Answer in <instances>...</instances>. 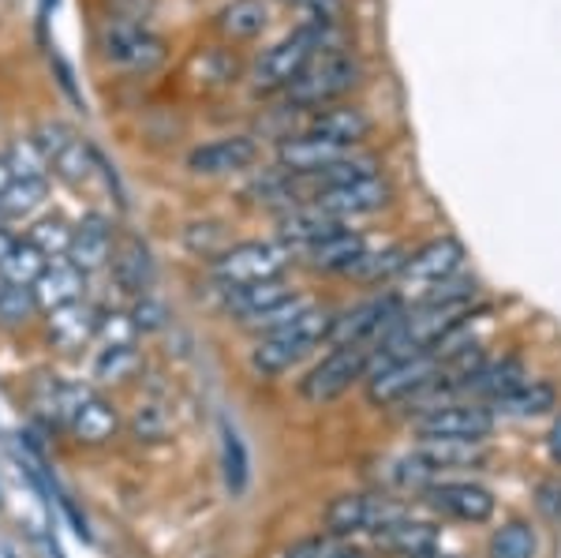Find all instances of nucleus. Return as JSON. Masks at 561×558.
Returning a JSON list of instances; mask_svg holds the SVG:
<instances>
[{
  "label": "nucleus",
  "instance_id": "obj_22",
  "mask_svg": "<svg viewBox=\"0 0 561 558\" xmlns=\"http://www.w3.org/2000/svg\"><path fill=\"white\" fill-rule=\"evenodd\" d=\"M108 274H113L116 289H121L124 296H131V300L153 293V282H158V263H153V251H150L147 240H139L135 232L121 237Z\"/></svg>",
  "mask_w": 561,
  "mask_h": 558
},
{
  "label": "nucleus",
  "instance_id": "obj_47",
  "mask_svg": "<svg viewBox=\"0 0 561 558\" xmlns=\"http://www.w3.org/2000/svg\"><path fill=\"white\" fill-rule=\"evenodd\" d=\"M547 454H550V462L561 469V412H558L554 424H550V431H547Z\"/></svg>",
  "mask_w": 561,
  "mask_h": 558
},
{
  "label": "nucleus",
  "instance_id": "obj_35",
  "mask_svg": "<svg viewBox=\"0 0 561 558\" xmlns=\"http://www.w3.org/2000/svg\"><path fill=\"white\" fill-rule=\"evenodd\" d=\"M221 469H225L229 491L240 499L251 483V457H248V446H243L240 431L232 428L229 420H221Z\"/></svg>",
  "mask_w": 561,
  "mask_h": 558
},
{
  "label": "nucleus",
  "instance_id": "obj_51",
  "mask_svg": "<svg viewBox=\"0 0 561 558\" xmlns=\"http://www.w3.org/2000/svg\"><path fill=\"white\" fill-rule=\"evenodd\" d=\"M0 510H4V491H0Z\"/></svg>",
  "mask_w": 561,
  "mask_h": 558
},
{
  "label": "nucleus",
  "instance_id": "obj_44",
  "mask_svg": "<svg viewBox=\"0 0 561 558\" xmlns=\"http://www.w3.org/2000/svg\"><path fill=\"white\" fill-rule=\"evenodd\" d=\"M131 319H135V327H139V334L147 338V334H161V330L169 327V308H165V300H158L153 293H147V296H139V300L131 304Z\"/></svg>",
  "mask_w": 561,
  "mask_h": 558
},
{
  "label": "nucleus",
  "instance_id": "obj_1",
  "mask_svg": "<svg viewBox=\"0 0 561 558\" xmlns=\"http://www.w3.org/2000/svg\"><path fill=\"white\" fill-rule=\"evenodd\" d=\"M333 308L325 304H314L311 311L300 315L293 327L274 330V334L251 338L248 349V367L259 375V379H280V375L296 372L300 364H307L319 349H325L333 330Z\"/></svg>",
  "mask_w": 561,
  "mask_h": 558
},
{
  "label": "nucleus",
  "instance_id": "obj_36",
  "mask_svg": "<svg viewBox=\"0 0 561 558\" xmlns=\"http://www.w3.org/2000/svg\"><path fill=\"white\" fill-rule=\"evenodd\" d=\"M280 558H370L364 547H356L352 539L345 536H333V533H311V536H300L296 544H288Z\"/></svg>",
  "mask_w": 561,
  "mask_h": 558
},
{
  "label": "nucleus",
  "instance_id": "obj_4",
  "mask_svg": "<svg viewBox=\"0 0 561 558\" xmlns=\"http://www.w3.org/2000/svg\"><path fill=\"white\" fill-rule=\"evenodd\" d=\"M98 53L108 68L124 76H150L165 65L169 42L139 20H105L98 26Z\"/></svg>",
  "mask_w": 561,
  "mask_h": 558
},
{
  "label": "nucleus",
  "instance_id": "obj_28",
  "mask_svg": "<svg viewBox=\"0 0 561 558\" xmlns=\"http://www.w3.org/2000/svg\"><path fill=\"white\" fill-rule=\"evenodd\" d=\"M293 293V285L285 277L277 282H259V285H240V289H221V315L229 322L243 327L248 319H255L259 311H266L270 304H277L280 296Z\"/></svg>",
  "mask_w": 561,
  "mask_h": 558
},
{
  "label": "nucleus",
  "instance_id": "obj_15",
  "mask_svg": "<svg viewBox=\"0 0 561 558\" xmlns=\"http://www.w3.org/2000/svg\"><path fill=\"white\" fill-rule=\"evenodd\" d=\"M259 161V143L251 135H221V139L198 143V147L187 150V173L203 176V180H221V176H237L255 169Z\"/></svg>",
  "mask_w": 561,
  "mask_h": 558
},
{
  "label": "nucleus",
  "instance_id": "obj_33",
  "mask_svg": "<svg viewBox=\"0 0 561 558\" xmlns=\"http://www.w3.org/2000/svg\"><path fill=\"white\" fill-rule=\"evenodd\" d=\"M314 296L311 293H300V289H293L288 296H280L277 304H270L266 311H259L255 319H248L243 322V334H251V338H262V334H274V330H285V327H293L300 315H307L314 308Z\"/></svg>",
  "mask_w": 561,
  "mask_h": 558
},
{
  "label": "nucleus",
  "instance_id": "obj_19",
  "mask_svg": "<svg viewBox=\"0 0 561 558\" xmlns=\"http://www.w3.org/2000/svg\"><path fill=\"white\" fill-rule=\"evenodd\" d=\"M124 431V417L121 409L113 405V398H105L102 390L94 386V394L79 405L76 417L68 420V431L65 435L71 439L76 446H87V449H102L108 443H116Z\"/></svg>",
  "mask_w": 561,
  "mask_h": 558
},
{
  "label": "nucleus",
  "instance_id": "obj_30",
  "mask_svg": "<svg viewBox=\"0 0 561 558\" xmlns=\"http://www.w3.org/2000/svg\"><path fill=\"white\" fill-rule=\"evenodd\" d=\"M142 372V349L139 345H102L90 356V383L102 386H128Z\"/></svg>",
  "mask_w": 561,
  "mask_h": 558
},
{
  "label": "nucleus",
  "instance_id": "obj_25",
  "mask_svg": "<svg viewBox=\"0 0 561 558\" xmlns=\"http://www.w3.org/2000/svg\"><path fill=\"white\" fill-rule=\"evenodd\" d=\"M87 282L90 277L79 270L71 259H49L45 274L34 282V300H38L42 315L53 311V308H65V304H76L87 296Z\"/></svg>",
  "mask_w": 561,
  "mask_h": 558
},
{
  "label": "nucleus",
  "instance_id": "obj_14",
  "mask_svg": "<svg viewBox=\"0 0 561 558\" xmlns=\"http://www.w3.org/2000/svg\"><path fill=\"white\" fill-rule=\"evenodd\" d=\"M420 502L434 517H449L460 525H486L497 510L491 488L476 480H434L427 491H420Z\"/></svg>",
  "mask_w": 561,
  "mask_h": 558
},
{
  "label": "nucleus",
  "instance_id": "obj_3",
  "mask_svg": "<svg viewBox=\"0 0 561 558\" xmlns=\"http://www.w3.org/2000/svg\"><path fill=\"white\" fill-rule=\"evenodd\" d=\"M359 83H364V65H359L356 53L333 49L314 57L300 71V79L285 90V102L293 105V113H319L330 110V105H341Z\"/></svg>",
  "mask_w": 561,
  "mask_h": 558
},
{
  "label": "nucleus",
  "instance_id": "obj_16",
  "mask_svg": "<svg viewBox=\"0 0 561 558\" xmlns=\"http://www.w3.org/2000/svg\"><path fill=\"white\" fill-rule=\"evenodd\" d=\"M98 304L83 296L76 304H65V308H53L42 315V334L45 345L60 356H79L83 349L94 345V330H98Z\"/></svg>",
  "mask_w": 561,
  "mask_h": 558
},
{
  "label": "nucleus",
  "instance_id": "obj_9",
  "mask_svg": "<svg viewBox=\"0 0 561 558\" xmlns=\"http://www.w3.org/2000/svg\"><path fill=\"white\" fill-rule=\"evenodd\" d=\"M438 375H446V367H442V360L434 353L386 360V364H375V372L367 375L364 394L375 409H393V405H409Z\"/></svg>",
  "mask_w": 561,
  "mask_h": 558
},
{
  "label": "nucleus",
  "instance_id": "obj_5",
  "mask_svg": "<svg viewBox=\"0 0 561 558\" xmlns=\"http://www.w3.org/2000/svg\"><path fill=\"white\" fill-rule=\"evenodd\" d=\"M293 263L296 255L280 240H240L229 251H221L206 270H210L217 289H240V285L277 282Z\"/></svg>",
  "mask_w": 561,
  "mask_h": 558
},
{
  "label": "nucleus",
  "instance_id": "obj_10",
  "mask_svg": "<svg viewBox=\"0 0 561 558\" xmlns=\"http://www.w3.org/2000/svg\"><path fill=\"white\" fill-rule=\"evenodd\" d=\"M409 308L401 293H375L367 300L352 304V308L333 315V330H330V341L325 349H341V345H370L375 349L378 341L389 334L397 319Z\"/></svg>",
  "mask_w": 561,
  "mask_h": 558
},
{
  "label": "nucleus",
  "instance_id": "obj_42",
  "mask_svg": "<svg viewBox=\"0 0 561 558\" xmlns=\"http://www.w3.org/2000/svg\"><path fill=\"white\" fill-rule=\"evenodd\" d=\"M139 327H135L128 308H102L98 311V330H94V349L102 345H139Z\"/></svg>",
  "mask_w": 561,
  "mask_h": 558
},
{
  "label": "nucleus",
  "instance_id": "obj_21",
  "mask_svg": "<svg viewBox=\"0 0 561 558\" xmlns=\"http://www.w3.org/2000/svg\"><path fill=\"white\" fill-rule=\"evenodd\" d=\"M337 229H345V221L330 218V214L319 210V206H314L311 200L296 203V206H288V210L277 214V240L288 251H293L296 259H300L307 248L319 244V240L333 237Z\"/></svg>",
  "mask_w": 561,
  "mask_h": 558
},
{
  "label": "nucleus",
  "instance_id": "obj_48",
  "mask_svg": "<svg viewBox=\"0 0 561 558\" xmlns=\"http://www.w3.org/2000/svg\"><path fill=\"white\" fill-rule=\"evenodd\" d=\"M15 232H12V225H0V266L8 263V255H12V248H15Z\"/></svg>",
  "mask_w": 561,
  "mask_h": 558
},
{
  "label": "nucleus",
  "instance_id": "obj_40",
  "mask_svg": "<svg viewBox=\"0 0 561 558\" xmlns=\"http://www.w3.org/2000/svg\"><path fill=\"white\" fill-rule=\"evenodd\" d=\"M45 266H49V259H45L26 237H20V240H15V248H12V255H8V263L0 266V274H4L12 285L34 289V282H38V277L45 274Z\"/></svg>",
  "mask_w": 561,
  "mask_h": 558
},
{
  "label": "nucleus",
  "instance_id": "obj_20",
  "mask_svg": "<svg viewBox=\"0 0 561 558\" xmlns=\"http://www.w3.org/2000/svg\"><path fill=\"white\" fill-rule=\"evenodd\" d=\"M311 139H325L333 147L359 150L375 135V121L359 105H330V110L307 113V124L300 128Z\"/></svg>",
  "mask_w": 561,
  "mask_h": 558
},
{
  "label": "nucleus",
  "instance_id": "obj_38",
  "mask_svg": "<svg viewBox=\"0 0 561 558\" xmlns=\"http://www.w3.org/2000/svg\"><path fill=\"white\" fill-rule=\"evenodd\" d=\"M45 200H49V180H15L4 200H0V214H4L8 225L26 221L42 210Z\"/></svg>",
  "mask_w": 561,
  "mask_h": 558
},
{
  "label": "nucleus",
  "instance_id": "obj_45",
  "mask_svg": "<svg viewBox=\"0 0 561 558\" xmlns=\"http://www.w3.org/2000/svg\"><path fill=\"white\" fill-rule=\"evenodd\" d=\"M296 8L307 15V23L314 26H337L341 12H345V0H293Z\"/></svg>",
  "mask_w": 561,
  "mask_h": 558
},
{
  "label": "nucleus",
  "instance_id": "obj_12",
  "mask_svg": "<svg viewBox=\"0 0 561 558\" xmlns=\"http://www.w3.org/2000/svg\"><path fill=\"white\" fill-rule=\"evenodd\" d=\"M460 266H465V244H460L457 237H434L427 244L412 248V259H409V266H404L401 282H397L401 285L397 293H401L404 300L412 296V304H415L431 289L454 282L460 274Z\"/></svg>",
  "mask_w": 561,
  "mask_h": 558
},
{
  "label": "nucleus",
  "instance_id": "obj_2",
  "mask_svg": "<svg viewBox=\"0 0 561 558\" xmlns=\"http://www.w3.org/2000/svg\"><path fill=\"white\" fill-rule=\"evenodd\" d=\"M333 49H341L337 26H314V23L296 26V31L285 34L277 45L262 49V57L255 60V68H251V90H255V94H285L314 57L333 53Z\"/></svg>",
  "mask_w": 561,
  "mask_h": 558
},
{
  "label": "nucleus",
  "instance_id": "obj_34",
  "mask_svg": "<svg viewBox=\"0 0 561 558\" xmlns=\"http://www.w3.org/2000/svg\"><path fill=\"white\" fill-rule=\"evenodd\" d=\"M486 558H539L536 525L524 517H510L486 539Z\"/></svg>",
  "mask_w": 561,
  "mask_h": 558
},
{
  "label": "nucleus",
  "instance_id": "obj_26",
  "mask_svg": "<svg viewBox=\"0 0 561 558\" xmlns=\"http://www.w3.org/2000/svg\"><path fill=\"white\" fill-rule=\"evenodd\" d=\"M423 462L431 465L434 476H446V472H460V469H479L486 465V443H460V439H420L412 446Z\"/></svg>",
  "mask_w": 561,
  "mask_h": 558
},
{
  "label": "nucleus",
  "instance_id": "obj_41",
  "mask_svg": "<svg viewBox=\"0 0 561 558\" xmlns=\"http://www.w3.org/2000/svg\"><path fill=\"white\" fill-rule=\"evenodd\" d=\"M4 158H8V166H12L15 180H53L49 161H45V155L38 150V143H34L31 135H20V139L8 143Z\"/></svg>",
  "mask_w": 561,
  "mask_h": 558
},
{
  "label": "nucleus",
  "instance_id": "obj_13",
  "mask_svg": "<svg viewBox=\"0 0 561 558\" xmlns=\"http://www.w3.org/2000/svg\"><path fill=\"white\" fill-rule=\"evenodd\" d=\"M319 210H325L337 221H352V218H370V214H382L389 203L397 200L389 176L375 173V176H359L348 180V184H333V187H319V192L307 195Z\"/></svg>",
  "mask_w": 561,
  "mask_h": 558
},
{
  "label": "nucleus",
  "instance_id": "obj_43",
  "mask_svg": "<svg viewBox=\"0 0 561 558\" xmlns=\"http://www.w3.org/2000/svg\"><path fill=\"white\" fill-rule=\"evenodd\" d=\"M184 244L192 255L198 259H206V263H214L221 251H229V232H225V225L221 221H195V225H187L184 229Z\"/></svg>",
  "mask_w": 561,
  "mask_h": 558
},
{
  "label": "nucleus",
  "instance_id": "obj_29",
  "mask_svg": "<svg viewBox=\"0 0 561 558\" xmlns=\"http://www.w3.org/2000/svg\"><path fill=\"white\" fill-rule=\"evenodd\" d=\"M214 26L225 42H255L270 26V4L266 0H229L214 15Z\"/></svg>",
  "mask_w": 561,
  "mask_h": 558
},
{
  "label": "nucleus",
  "instance_id": "obj_46",
  "mask_svg": "<svg viewBox=\"0 0 561 558\" xmlns=\"http://www.w3.org/2000/svg\"><path fill=\"white\" fill-rule=\"evenodd\" d=\"M57 510H60V517L68 521L71 533H76L79 539H83V544H94V533H90V521H87L83 510L76 506V499H71V494L57 491Z\"/></svg>",
  "mask_w": 561,
  "mask_h": 558
},
{
  "label": "nucleus",
  "instance_id": "obj_6",
  "mask_svg": "<svg viewBox=\"0 0 561 558\" xmlns=\"http://www.w3.org/2000/svg\"><path fill=\"white\" fill-rule=\"evenodd\" d=\"M370 367H375V349L370 345H341L314 360L300 379V398L307 405H333L341 401L352 386H364Z\"/></svg>",
  "mask_w": 561,
  "mask_h": 558
},
{
  "label": "nucleus",
  "instance_id": "obj_7",
  "mask_svg": "<svg viewBox=\"0 0 561 558\" xmlns=\"http://www.w3.org/2000/svg\"><path fill=\"white\" fill-rule=\"evenodd\" d=\"M31 139L38 143V150L49 161V173L65 187H71V192L87 187L90 176H102V155L76 128H68L65 121H42L31 132Z\"/></svg>",
  "mask_w": 561,
  "mask_h": 558
},
{
  "label": "nucleus",
  "instance_id": "obj_24",
  "mask_svg": "<svg viewBox=\"0 0 561 558\" xmlns=\"http://www.w3.org/2000/svg\"><path fill=\"white\" fill-rule=\"evenodd\" d=\"M528 379L524 372V360L520 356H502V360H483L465 383H460V398H472V401H497L502 394H510L513 386H520Z\"/></svg>",
  "mask_w": 561,
  "mask_h": 558
},
{
  "label": "nucleus",
  "instance_id": "obj_17",
  "mask_svg": "<svg viewBox=\"0 0 561 558\" xmlns=\"http://www.w3.org/2000/svg\"><path fill=\"white\" fill-rule=\"evenodd\" d=\"M116 221L108 218L102 210H87L83 218L71 225V248H68V259L76 263L83 274H102V270L113 266V255H116Z\"/></svg>",
  "mask_w": 561,
  "mask_h": 558
},
{
  "label": "nucleus",
  "instance_id": "obj_37",
  "mask_svg": "<svg viewBox=\"0 0 561 558\" xmlns=\"http://www.w3.org/2000/svg\"><path fill=\"white\" fill-rule=\"evenodd\" d=\"M34 319H42V308H38V300H34V293L23 289V285H12L0 274V330H23V327H31Z\"/></svg>",
  "mask_w": 561,
  "mask_h": 558
},
{
  "label": "nucleus",
  "instance_id": "obj_8",
  "mask_svg": "<svg viewBox=\"0 0 561 558\" xmlns=\"http://www.w3.org/2000/svg\"><path fill=\"white\" fill-rule=\"evenodd\" d=\"M401 514H409V506L389 491H345L325 502L322 528L345 539L375 536L378 528H386L389 521H397Z\"/></svg>",
  "mask_w": 561,
  "mask_h": 558
},
{
  "label": "nucleus",
  "instance_id": "obj_18",
  "mask_svg": "<svg viewBox=\"0 0 561 558\" xmlns=\"http://www.w3.org/2000/svg\"><path fill=\"white\" fill-rule=\"evenodd\" d=\"M370 544H375V551L393 555V558H423V555L442 551V528H438V521L412 517V510H409V514L389 521L386 528H378V533L370 536Z\"/></svg>",
  "mask_w": 561,
  "mask_h": 558
},
{
  "label": "nucleus",
  "instance_id": "obj_23",
  "mask_svg": "<svg viewBox=\"0 0 561 558\" xmlns=\"http://www.w3.org/2000/svg\"><path fill=\"white\" fill-rule=\"evenodd\" d=\"M367 251H370V244H367L364 232H356V229H348V225H345V229H337L333 237H325L314 248H307L300 255V263L307 270H314V274L345 277L348 270L367 255Z\"/></svg>",
  "mask_w": 561,
  "mask_h": 558
},
{
  "label": "nucleus",
  "instance_id": "obj_32",
  "mask_svg": "<svg viewBox=\"0 0 561 558\" xmlns=\"http://www.w3.org/2000/svg\"><path fill=\"white\" fill-rule=\"evenodd\" d=\"M124 431H128L139 446H161V443H169V439H173L176 420L161 401L147 398V401H139L131 409V417L124 420Z\"/></svg>",
  "mask_w": 561,
  "mask_h": 558
},
{
  "label": "nucleus",
  "instance_id": "obj_27",
  "mask_svg": "<svg viewBox=\"0 0 561 558\" xmlns=\"http://www.w3.org/2000/svg\"><path fill=\"white\" fill-rule=\"evenodd\" d=\"M491 409H494V417H510V420L547 417L550 409H558V386L547 379H524L520 386H513L510 394L491 401Z\"/></svg>",
  "mask_w": 561,
  "mask_h": 558
},
{
  "label": "nucleus",
  "instance_id": "obj_50",
  "mask_svg": "<svg viewBox=\"0 0 561 558\" xmlns=\"http://www.w3.org/2000/svg\"><path fill=\"white\" fill-rule=\"evenodd\" d=\"M423 558H457V555H442V551H434V555H423Z\"/></svg>",
  "mask_w": 561,
  "mask_h": 558
},
{
  "label": "nucleus",
  "instance_id": "obj_49",
  "mask_svg": "<svg viewBox=\"0 0 561 558\" xmlns=\"http://www.w3.org/2000/svg\"><path fill=\"white\" fill-rule=\"evenodd\" d=\"M15 184V176H12V166H8V158L0 155V200L8 195V187Z\"/></svg>",
  "mask_w": 561,
  "mask_h": 558
},
{
  "label": "nucleus",
  "instance_id": "obj_39",
  "mask_svg": "<svg viewBox=\"0 0 561 558\" xmlns=\"http://www.w3.org/2000/svg\"><path fill=\"white\" fill-rule=\"evenodd\" d=\"M26 240H31V244L38 248L45 259H68L71 221H65L60 214H42V218L26 229Z\"/></svg>",
  "mask_w": 561,
  "mask_h": 558
},
{
  "label": "nucleus",
  "instance_id": "obj_11",
  "mask_svg": "<svg viewBox=\"0 0 561 558\" xmlns=\"http://www.w3.org/2000/svg\"><path fill=\"white\" fill-rule=\"evenodd\" d=\"M494 409L486 401L449 398L434 409L412 417L415 439H460V443H486L494 435Z\"/></svg>",
  "mask_w": 561,
  "mask_h": 558
},
{
  "label": "nucleus",
  "instance_id": "obj_31",
  "mask_svg": "<svg viewBox=\"0 0 561 558\" xmlns=\"http://www.w3.org/2000/svg\"><path fill=\"white\" fill-rule=\"evenodd\" d=\"M409 259H412V248L389 244L382 251H367L345 277L356 285H370V289H375V285H397L404 274V266H409Z\"/></svg>",
  "mask_w": 561,
  "mask_h": 558
}]
</instances>
